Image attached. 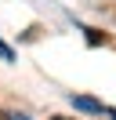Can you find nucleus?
I'll list each match as a JSON object with an SVG mask.
<instances>
[{"instance_id":"nucleus-3","label":"nucleus","mask_w":116,"mask_h":120,"mask_svg":"<svg viewBox=\"0 0 116 120\" xmlns=\"http://www.w3.org/2000/svg\"><path fill=\"white\" fill-rule=\"evenodd\" d=\"M0 62H14V51L4 44V40H0Z\"/></svg>"},{"instance_id":"nucleus-5","label":"nucleus","mask_w":116,"mask_h":120,"mask_svg":"<svg viewBox=\"0 0 116 120\" xmlns=\"http://www.w3.org/2000/svg\"><path fill=\"white\" fill-rule=\"evenodd\" d=\"M0 120H11V116H7V113H4V109H0Z\"/></svg>"},{"instance_id":"nucleus-6","label":"nucleus","mask_w":116,"mask_h":120,"mask_svg":"<svg viewBox=\"0 0 116 120\" xmlns=\"http://www.w3.org/2000/svg\"><path fill=\"white\" fill-rule=\"evenodd\" d=\"M51 120H69V116H51Z\"/></svg>"},{"instance_id":"nucleus-2","label":"nucleus","mask_w":116,"mask_h":120,"mask_svg":"<svg viewBox=\"0 0 116 120\" xmlns=\"http://www.w3.org/2000/svg\"><path fill=\"white\" fill-rule=\"evenodd\" d=\"M80 33H87V44H94V47H98V44H105V33H98V29H91V26H80Z\"/></svg>"},{"instance_id":"nucleus-1","label":"nucleus","mask_w":116,"mask_h":120,"mask_svg":"<svg viewBox=\"0 0 116 120\" xmlns=\"http://www.w3.org/2000/svg\"><path fill=\"white\" fill-rule=\"evenodd\" d=\"M69 102H72V109H80V113H105V105L98 102V98H91V95H69Z\"/></svg>"},{"instance_id":"nucleus-4","label":"nucleus","mask_w":116,"mask_h":120,"mask_svg":"<svg viewBox=\"0 0 116 120\" xmlns=\"http://www.w3.org/2000/svg\"><path fill=\"white\" fill-rule=\"evenodd\" d=\"M11 120H29V116H25V113H18V116H11Z\"/></svg>"}]
</instances>
